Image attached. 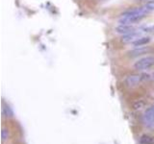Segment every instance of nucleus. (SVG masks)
I'll return each instance as SVG.
<instances>
[{
	"label": "nucleus",
	"mask_w": 154,
	"mask_h": 144,
	"mask_svg": "<svg viewBox=\"0 0 154 144\" xmlns=\"http://www.w3.org/2000/svg\"><path fill=\"white\" fill-rule=\"evenodd\" d=\"M147 11L143 7L134 8L125 11L122 14L119 23V24H133L135 22H138L146 16Z\"/></svg>",
	"instance_id": "f257e3e1"
},
{
	"label": "nucleus",
	"mask_w": 154,
	"mask_h": 144,
	"mask_svg": "<svg viewBox=\"0 0 154 144\" xmlns=\"http://www.w3.org/2000/svg\"><path fill=\"white\" fill-rule=\"evenodd\" d=\"M153 65H154V57L153 56H146L135 62L134 67H135V69L142 71V70L149 69Z\"/></svg>",
	"instance_id": "f03ea898"
},
{
	"label": "nucleus",
	"mask_w": 154,
	"mask_h": 144,
	"mask_svg": "<svg viewBox=\"0 0 154 144\" xmlns=\"http://www.w3.org/2000/svg\"><path fill=\"white\" fill-rule=\"evenodd\" d=\"M143 80L142 74H130L124 80V84L127 88H135Z\"/></svg>",
	"instance_id": "7ed1b4c3"
},
{
	"label": "nucleus",
	"mask_w": 154,
	"mask_h": 144,
	"mask_svg": "<svg viewBox=\"0 0 154 144\" xmlns=\"http://www.w3.org/2000/svg\"><path fill=\"white\" fill-rule=\"evenodd\" d=\"M143 37L142 33L139 31H133L131 33L127 34V35H124L122 38V41L124 43H134L136 40H138L140 38Z\"/></svg>",
	"instance_id": "20e7f679"
},
{
	"label": "nucleus",
	"mask_w": 154,
	"mask_h": 144,
	"mask_svg": "<svg viewBox=\"0 0 154 144\" xmlns=\"http://www.w3.org/2000/svg\"><path fill=\"white\" fill-rule=\"evenodd\" d=\"M136 29L134 28V26H132V24H119V26L116 27L115 31L116 33L119 34V35H127V34L131 33L133 31H135Z\"/></svg>",
	"instance_id": "39448f33"
},
{
	"label": "nucleus",
	"mask_w": 154,
	"mask_h": 144,
	"mask_svg": "<svg viewBox=\"0 0 154 144\" xmlns=\"http://www.w3.org/2000/svg\"><path fill=\"white\" fill-rule=\"evenodd\" d=\"M148 52H150V48L148 46H137L131 51H129L128 54L131 57H139L143 54H146Z\"/></svg>",
	"instance_id": "423d86ee"
},
{
	"label": "nucleus",
	"mask_w": 154,
	"mask_h": 144,
	"mask_svg": "<svg viewBox=\"0 0 154 144\" xmlns=\"http://www.w3.org/2000/svg\"><path fill=\"white\" fill-rule=\"evenodd\" d=\"M143 120L147 125H154V106L146 110L143 116Z\"/></svg>",
	"instance_id": "0eeeda50"
},
{
	"label": "nucleus",
	"mask_w": 154,
	"mask_h": 144,
	"mask_svg": "<svg viewBox=\"0 0 154 144\" xmlns=\"http://www.w3.org/2000/svg\"><path fill=\"white\" fill-rule=\"evenodd\" d=\"M149 41H150V38H149V37H141L138 40H136L134 43H132V44L135 47H137V46H144V45H146L147 43H149Z\"/></svg>",
	"instance_id": "6e6552de"
},
{
	"label": "nucleus",
	"mask_w": 154,
	"mask_h": 144,
	"mask_svg": "<svg viewBox=\"0 0 154 144\" xmlns=\"http://www.w3.org/2000/svg\"><path fill=\"white\" fill-rule=\"evenodd\" d=\"M2 113H3L4 116H6V117H12L13 115H14L13 110H12L11 108H10V106H9V105H6V104H4V105H3Z\"/></svg>",
	"instance_id": "1a4fd4ad"
},
{
	"label": "nucleus",
	"mask_w": 154,
	"mask_h": 144,
	"mask_svg": "<svg viewBox=\"0 0 154 144\" xmlns=\"http://www.w3.org/2000/svg\"><path fill=\"white\" fill-rule=\"evenodd\" d=\"M140 142L142 144H154V137L144 134L141 138H140Z\"/></svg>",
	"instance_id": "9d476101"
},
{
	"label": "nucleus",
	"mask_w": 154,
	"mask_h": 144,
	"mask_svg": "<svg viewBox=\"0 0 154 144\" xmlns=\"http://www.w3.org/2000/svg\"><path fill=\"white\" fill-rule=\"evenodd\" d=\"M143 7L146 10L147 13L154 11V0H149V1H147Z\"/></svg>",
	"instance_id": "9b49d317"
},
{
	"label": "nucleus",
	"mask_w": 154,
	"mask_h": 144,
	"mask_svg": "<svg viewBox=\"0 0 154 144\" xmlns=\"http://www.w3.org/2000/svg\"><path fill=\"white\" fill-rule=\"evenodd\" d=\"M9 136H10L9 130L7 128H3L2 131H1V139H2V141L7 140V139L9 138Z\"/></svg>",
	"instance_id": "f8f14e48"
},
{
	"label": "nucleus",
	"mask_w": 154,
	"mask_h": 144,
	"mask_svg": "<svg viewBox=\"0 0 154 144\" xmlns=\"http://www.w3.org/2000/svg\"><path fill=\"white\" fill-rule=\"evenodd\" d=\"M143 102H137V103H135L134 104V109L135 110H142L143 108Z\"/></svg>",
	"instance_id": "ddd939ff"
}]
</instances>
